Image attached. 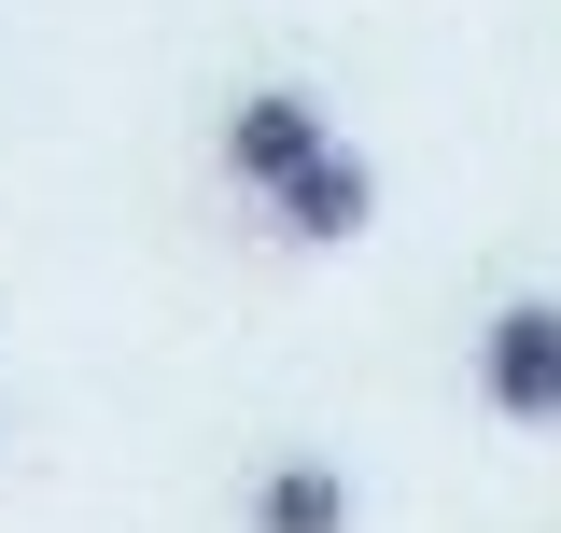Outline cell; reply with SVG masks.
<instances>
[{
  "instance_id": "cell-4",
  "label": "cell",
  "mask_w": 561,
  "mask_h": 533,
  "mask_svg": "<svg viewBox=\"0 0 561 533\" xmlns=\"http://www.w3.org/2000/svg\"><path fill=\"white\" fill-rule=\"evenodd\" d=\"M253 533H351V477L337 464H280L253 491Z\"/></svg>"
},
{
  "instance_id": "cell-1",
  "label": "cell",
  "mask_w": 561,
  "mask_h": 533,
  "mask_svg": "<svg viewBox=\"0 0 561 533\" xmlns=\"http://www.w3.org/2000/svg\"><path fill=\"white\" fill-rule=\"evenodd\" d=\"M323 155H337V140H323V99H295V84H253V99L225 113V169H239L253 197H295Z\"/></svg>"
},
{
  "instance_id": "cell-2",
  "label": "cell",
  "mask_w": 561,
  "mask_h": 533,
  "mask_svg": "<svg viewBox=\"0 0 561 533\" xmlns=\"http://www.w3.org/2000/svg\"><path fill=\"white\" fill-rule=\"evenodd\" d=\"M478 394L505 407V421H561V309L548 295H519V309L478 337Z\"/></svg>"
},
{
  "instance_id": "cell-3",
  "label": "cell",
  "mask_w": 561,
  "mask_h": 533,
  "mask_svg": "<svg viewBox=\"0 0 561 533\" xmlns=\"http://www.w3.org/2000/svg\"><path fill=\"white\" fill-rule=\"evenodd\" d=\"M365 211H379V169H365V155H323V169L280 197V225H295V239H365Z\"/></svg>"
}]
</instances>
